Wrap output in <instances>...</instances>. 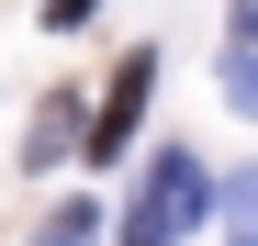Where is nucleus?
Returning a JSON list of instances; mask_svg holds the SVG:
<instances>
[{
    "label": "nucleus",
    "mask_w": 258,
    "mask_h": 246,
    "mask_svg": "<svg viewBox=\"0 0 258 246\" xmlns=\"http://www.w3.org/2000/svg\"><path fill=\"white\" fill-rule=\"evenodd\" d=\"M225 101L258 112V0H236V23H225Z\"/></svg>",
    "instance_id": "7ed1b4c3"
},
{
    "label": "nucleus",
    "mask_w": 258,
    "mask_h": 246,
    "mask_svg": "<svg viewBox=\"0 0 258 246\" xmlns=\"http://www.w3.org/2000/svg\"><path fill=\"white\" fill-rule=\"evenodd\" d=\"M191 224H202V157H180V146H168L157 168H146V190H135L123 246H168V235H191Z\"/></svg>",
    "instance_id": "f257e3e1"
},
{
    "label": "nucleus",
    "mask_w": 258,
    "mask_h": 246,
    "mask_svg": "<svg viewBox=\"0 0 258 246\" xmlns=\"http://www.w3.org/2000/svg\"><path fill=\"white\" fill-rule=\"evenodd\" d=\"M225 246H258V168L225 179Z\"/></svg>",
    "instance_id": "20e7f679"
},
{
    "label": "nucleus",
    "mask_w": 258,
    "mask_h": 246,
    "mask_svg": "<svg viewBox=\"0 0 258 246\" xmlns=\"http://www.w3.org/2000/svg\"><path fill=\"white\" fill-rule=\"evenodd\" d=\"M45 246H90V201H56V213H45Z\"/></svg>",
    "instance_id": "423d86ee"
},
{
    "label": "nucleus",
    "mask_w": 258,
    "mask_h": 246,
    "mask_svg": "<svg viewBox=\"0 0 258 246\" xmlns=\"http://www.w3.org/2000/svg\"><path fill=\"white\" fill-rule=\"evenodd\" d=\"M68 123H79V101H45V123H34V168H45V157H68Z\"/></svg>",
    "instance_id": "39448f33"
},
{
    "label": "nucleus",
    "mask_w": 258,
    "mask_h": 246,
    "mask_svg": "<svg viewBox=\"0 0 258 246\" xmlns=\"http://www.w3.org/2000/svg\"><path fill=\"white\" fill-rule=\"evenodd\" d=\"M146 78H157V56H123V67H112L101 123H90V157H123V135H135V112H146Z\"/></svg>",
    "instance_id": "f03ea898"
},
{
    "label": "nucleus",
    "mask_w": 258,
    "mask_h": 246,
    "mask_svg": "<svg viewBox=\"0 0 258 246\" xmlns=\"http://www.w3.org/2000/svg\"><path fill=\"white\" fill-rule=\"evenodd\" d=\"M101 12V0H45V23H90Z\"/></svg>",
    "instance_id": "0eeeda50"
}]
</instances>
